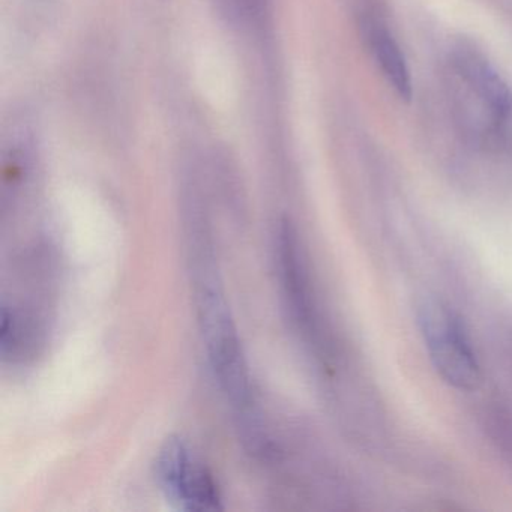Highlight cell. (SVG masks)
<instances>
[{
	"label": "cell",
	"instance_id": "1",
	"mask_svg": "<svg viewBox=\"0 0 512 512\" xmlns=\"http://www.w3.org/2000/svg\"><path fill=\"white\" fill-rule=\"evenodd\" d=\"M188 274L206 358L221 394L232 406L241 434L263 424L247 355L239 338L218 269L208 215L202 209L185 212Z\"/></svg>",
	"mask_w": 512,
	"mask_h": 512
},
{
	"label": "cell",
	"instance_id": "2",
	"mask_svg": "<svg viewBox=\"0 0 512 512\" xmlns=\"http://www.w3.org/2000/svg\"><path fill=\"white\" fill-rule=\"evenodd\" d=\"M158 487L167 502L181 511L221 509V491L214 475L181 437H170L155 460Z\"/></svg>",
	"mask_w": 512,
	"mask_h": 512
},
{
	"label": "cell",
	"instance_id": "3",
	"mask_svg": "<svg viewBox=\"0 0 512 512\" xmlns=\"http://www.w3.org/2000/svg\"><path fill=\"white\" fill-rule=\"evenodd\" d=\"M418 322L425 347L440 376L460 389L478 383L479 370L469 340L451 311L436 301H425L418 308Z\"/></svg>",
	"mask_w": 512,
	"mask_h": 512
},
{
	"label": "cell",
	"instance_id": "4",
	"mask_svg": "<svg viewBox=\"0 0 512 512\" xmlns=\"http://www.w3.org/2000/svg\"><path fill=\"white\" fill-rule=\"evenodd\" d=\"M452 61L463 82L484 104L494 122L508 124L512 119V91L487 56L472 44L460 43L452 49Z\"/></svg>",
	"mask_w": 512,
	"mask_h": 512
},
{
	"label": "cell",
	"instance_id": "5",
	"mask_svg": "<svg viewBox=\"0 0 512 512\" xmlns=\"http://www.w3.org/2000/svg\"><path fill=\"white\" fill-rule=\"evenodd\" d=\"M365 37L371 53L389 85L398 97L410 100L412 97V77L403 50L398 46L392 32L379 17L367 16L364 20Z\"/></svg>",
	"mask_w": 512,
	"mask_h": 512
},
{
	"label": "cell",
	"instance_id": "6",
	"mask_svg": "<svg viewBox=\"0 0 512 512\" xmlns=\"http://www.w3.org/2000/svg\"><path fill=\"white\" fill-rule=\"evenodd\" d=\"M41 332L34 317L14 307L2 308L0 352L4 359L16 362L32 356L40 344Z\"/></svg>",
	"mask_w": 512,
	"mask_h": 512
},
{
	"label": "cell",
	"instance_id": "7",
	"mask_svg": "<svg viewBox=\"0 0 512 512\" xmlns=\"http://www.w3.org/2000/svg\"><path fill=\"white\" fill-rule=\"evenodd\" d=\"M218 10L233 25L248 26L260 22L269 0H215Z\"/></svg>",
	"mask_w": 512,
	"mask_h": 512
}]
</instances>
